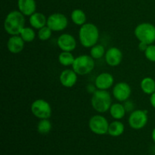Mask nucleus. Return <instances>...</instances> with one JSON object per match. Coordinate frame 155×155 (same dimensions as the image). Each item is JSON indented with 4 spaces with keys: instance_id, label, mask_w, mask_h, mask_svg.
I'll return each mask as SVG.
<instances>
[{
    "instance_id": "7",
    "label": "nucleus",
    "mask_w": 155,
    "mask_h": 155,
    "mask_svg": "<svg viewBox=\"0 0 155 155\" xmlns=\"http://www.w3.org/2000/svg\"><path fill=\"white\" fill-rule=\"evenodd\" d=\"M89 127L95 134L104 135L108 131L109 123L102 115H94L89 119Z\"/></svg>"
},
{
    "instance_id": "28",
    "label": "nucleus",
    "mask_w": 155,
    "mask_h": 155,
    "mask_svg": "<svg viewBox=\"0 0 155 155\" xmlns=\"http://www.w3.org/2000/svg\"><path fill=\"white\" fill-rule=\"evenodd\" d=\"M124 107H125L127 112H132L133 111V109H134V104L133 103V101H130V100H127L126 101H124Z\"/></svg>"
},
{
    "instance_id": "9",
    "label": "nucleus",
    "mask_w": 155,
    "mask_h": 155,
    "mask_svg": "<svg viewBox=\"0 0 155 155\" xmlns=\"http://www.w3.org/2000/svg\"><path fill=\"white\" fill-rule=\"evenodd\" d=\"M68 25V18L64 14L54 13L51 14L47 18V26L52 31H63Z\"/></svg>"
},
{
    "instance_id": "18",
    "label": "nucleus",
    "mask_w": 155,
    "mask_h": 155,
    "mask_svg": "<svg viewBox=\"0 0 155 155\" xmlns=\"http://www.w3.org/2000/svg\"><path fill=\"white\" fill-rule=\"evenodd\" d=\"M109 112L112 117L114 120H121L125 117L127 110H126L124 105L121 103H114L112 104L109 109Z\"/></svg>"
},
{
    "instance_id": "5",
    "label": "nucleus",
    "mask_w": 155,
    "mask_h": 155,
    "mask_svg": "<svg viewBox=\"0 0 155 155\" xmlns=\"http://www.w3.org/2000/svg\"><path fill=\"white\" fill-rule=\"evenodd\" d=\"M95 68V59L91 55L82 54L75 58L72 69L78 75H86L93 71Z\"/></svg>"
},
{
    "instance_id": "15",
    "label": "nucleus",
    "mask_w": 155,
    "mask_h": 155,
    "mask_svg": "<svg viewBox=\"0 0 155 155\" xmlns=\"http://www.w3.org/2000/svg\"><path fill=\"white\" fill-rule=\"evenodd\" d=\"M25 42L20 35L11 36L7 42V48L12 54H18L24 50Z\"/></svg>"
},
{
    "instance_id": "22",
    "label": "nucleus",
    "mask_w": 155,
    "mask_h": 155,
    "mask_svg": "<svg viewBox=\"0 0 155 155\" xmlns=\"http://www.w3.org/2000/svg\"><path fill=\"white\" fill-rule=\"evenodd\" d=\"M58 59L59 63L64 67H69L72 66L75 58L73 55L71 51H62L59 54Z\"/></svg>"
},
{
    "instance_id": "25",
    "label": "nucleus",
    "mask_w": 155,
    "mask_h": 155,
    "mask_svg": "<svg viewBox=\"0 0 155 155\" xmlns=\"http://www.w3.org/2000/svg\"><path fill=\"white\" fill-rule=\"evenodd\" d=\"M105 49L104 47L101 44H96L92 46L90 49V55L94 59H100L105 55Z\"/></svg>"
},
{
    "instance_id": "8",
    "label": "nucleus",
    "mask_w": 155,
    "mask_h": 155,
    "mask_svg": "<svg viewBox=\"0 0 155 155\" xmlns=\"http://www.w3.org/2000/svg\"><path fill=\"white\" fill-rule=\"evenodd\" d=\"M148 121V114L146 110H135L130 113L128 123L131 128L134 130H141L147 125Z\"/></svg>"
},
{
    "instance_id": "29",
    "label": "nucleus",
    "mask_w": 155,
    "mask_h": 155,
    "mask_svg": "<svg viewBox=\"0 0 155 155\" xmlns=\"http://www.w3.org/2000/svg\"><path fill=\"white\" fill-rule=\"evenodd\" d=\"M148 44L145 43V42H139L138 47H139V49L141 51H143V52H145V51L146 50V48H148Z\"/></svg>"
},
{
    "instance_id": "1",
    "label": "nucleus",
    "mask_w": 155,
    "mask_h": 155,
    "mask_svg": "<svg viewBox=\"0 0 155 155\" xmlns=\"http://www.w3.org/2000/svg\"><path fill=\"white\" fill-rule=\"evenodd\" d=\"M25 27V17L20 11H12L6 16L4 21V29L11 36L20 35Z\"/></svg>"
},
{
    "instance_id": "4",
    "label": "nucleus",
    "mask_w": 155,
    "mask_h": 155,
    "mask_svg": "<svg viewBox=\"0 0 155 155\" xmlns=\"http://www.w3.org/2000/svg\"><path fill=\"white\" fill-rule=\"evenodd\" d=\"M134 34L139 42L148 45L155 42V26L151 23H141L135 28Z\"/></svg>"
},
{
    "instance_id": "30",
    "label": "nucleus",
    "mask_w": 155,
    "mask_h": 155,
    "mask_svg": "<svg viewBox=\"0 0 155 155\" xmlns=\"http://www.w3.org/2000/svg\"><path fill=\"white\" fill-rule=\"evenodd\" d=\"M95 88H96L95 85V86H93V85H90V84H89V86H87V91L89 92V93H92V94H93L94 92H95V91H96Z\"/></svg>"
},
{
    "instance_id": "23",
    "label": "nucleus",
    "mask_w": 155,
    "mask_h": 155,
    "mask_svg": "<svg viewBox=\"0 0 155 155\" xmlns=\"http://www.w3.org/2000/svg\"><path fill=\"white\" fill-rule=\"evenodd\" d=\"M20 36L25 42H31L36 38V32L33 27H25L21 32Z\"/></svg>"
},
{
    "instance_id": "10",
    "label": "nucleus",
    "mask_w": 155,
    "mask_h": 155,
    "mask_svg": "<svg viewBox=\"0 0 155 155\" xmlns=\"http://www.w3.org/2000/svg\"><path fill=\"white\" fill-rule=\"evenodd\" d=\"M132 93V89L130 85L126 82H119L116 83L112 89L113 96L117 101L120 102L126 101L130 98Z\"/></svg>"
},
{
    "instance_id": "31",
    "label": "nucleus",
    "mask_w": 155,
    "mask_h": 155,
    "mask_svg": "<svg viewBox=\"0 0 155 155\" xmlns=\"http://www.w3.org/2000/svg\"><path fill=\"white\" fill-rule=\"evenodd\" d=\"M150 103H151V106L155 109V92L151 94L150 96Z\"/></svg>"
},
{
    "instance_id": "16",
    "label": "nucleus",
    "mask_w": 155,
    "mask_h": 155,
    "mask_svg": "<svg viewBox=\"0 0 155 155\" xmlns=\"http://www.w3.org/2000/svg\"><path fill=\"white\" fill-rule=\"evenodd\" d=\"M18 11L24 16H29L36 12V3L35 0H18Z\"/></svg>"
},
{
    "instance_id": "24",
    "label": "nucleus",
    "mask_w": 155,
    "mask_h": 155,
    "mask_svg": "<svg viewBox=\"0 0 155 155\" xmlns=\"http://www.w3.org/2000/svg\"><path fill=\"white\" fill-rule=\"evenodd\" d=\"M51 130V123L48 119H41L37 124V131L42 135L48 134Z\"/></svg>"
},
{
    "instance_id": "12",
    "label": "nucleus",
    "mask_w": 155,
    "mask_h": 155,
    "mask_svg": "<svg viewBox=\"0 0 155 155\" xmlns=\"http://www.w3.org/2000/svg\"><path fill=\"white\" fill-rule=\"evenodd\" d=\"M106 63L110 67H117L123 60V53L117 47H111L106 51L104 55Z\"/></svg>"
},
{
    "instance_id": "13",
    "label": "nucleus",
    "mask_w": 155,
    "mask_h": 155,
    "mask_svg": "<svg viewBox=\"0 0 155 155\" xmlns=\"http://www.w3.org/2000/svg\"><path fill=\"white\" fill-rule=\"evenodd\" d=\"M114 83V79L112 74L109 73H101L97 76L95 80V85L98 89L107 90L110 89Z\"/></svg>"
},
{
    "instance_id": "21",
    "label": "nucleus",
    "mask_w": 155,
    "mask_h": 155,
    "mask_svg": "<svg viewBox=\"0 0 155 155\" xmlns=\"http://www.w3.org/2000/svg\"><path fill=\"white\" fill-rule=\"evenodd\" d=\"M73 23L77 26H83L86 23V15L82 9H74L71 15Z\"/></svg>"
},
{
    "instance_id": "20",
    "label": "nucleus",
    "mask_w": 155,
    "mask_h": 155,
    "mask_svg": "<svg viewBox=\"0 0 155 155\" xmlns=\"http://www.w3.org/2000/svg\"><path fill=\"white\" fill-rule=\"evenodd\" d=\"M140 87L144 93L151 95L155 92V80L150 77H145L141 81Z\"/></svg>"
},
{
    "instance_id": "3",
    "label": "nucleus",
    "mask_w": 155,
    "mask_h": 155,
    "mask_svg": "<svg viewBox=\"0 0 155 155\" xmlns=\"http://www.w3.org/2000/svg\"><path fill=\"white\" fill-rule=\"evenodd\" d=\"M91 104L94 110L98 113H105L112 104L111 95L107 90L97 89L92 94Z\"/></svg>"
},
{
    "instance_id": "27",
    "label": "nucleus",
    "mask_w": 155,
    "mask_h": 155,
    "mask_svg": "<svg viewBox=\"0 0 155 155\" xmlns=\"http://www.w3.org/2000/svg\"><path fill=\"white\" fill-rule=\"evenodd\" d=\"M144 53L147 60L151 62H155V45L154 44L148 45V48Z\"/></svg>"
},
{
    "instance_id": "17",
    "label": "nucleus",
    "mask_w": 155,
    "mask_h": 155,
    "mask_svg": "<svg viewBox=\"0 0 155 155\" xmlns=\"http://www.w3.org/2000/svg\"><path fill=\"white\" fill-rule=\"evenodd\" d=\"M29 23L33 29L39 30L47 25V18L42 13L35 12L29 18Z\"/></svg>"
},
{
    "instance_id": "19",
    "label": "nucleus",
    "mask_w": 155,
    "mask_h": 155,
    "mask_svg": "<svg viewBox=\"0 0 155 155\" xmlns=\"http://www.w3.org/2000/svg\"><path fill=\"white\" fill-rule=\"evenodd\" d=\"M124 130H125L124 124L121 121L115 120L114 121L109 124L107 133L110 136H114V137H117V136H121L124 133Z\"/></svg>"
},
{
    "instance_id": "11",
    "label": "nucleus",
    "mask_w": 155,
    "mask_h": 155,
    "mask_svg": "<svg viewBox=\"0 0 155 155\" xmlns=\"http://www.w3.org/2000/svg\"><path fill=\"white\" fill-rule=\"evenodd\" d=\"M57 45L62 51H72L77 47V41L70 33H63L58 38Z\"/></svg>"
},
{
    "instance_id": "14",
    "label": "nucleus",
    "mask_w": 155,
    "mask_h": 155,
    "mask_svg": "<svg viewBox=\"0 0 155 155\" xmlns=\"http://www.w3.org/2000/svg\"><path fill=\"white\" fill-rule=\"evenodd\" d=\"M77 75L78 74L73 69H65L61 73L59 80L63 86L66 88H71L77 83Z\"/></svg>"
},
{
    "instance_id": "6",
    "label": "nucleus",
    "mask_w": 155,
    "mask_h": 155,
    "mask_svg": "<svg viewBox=\"0 0 155 155\" xmlns=\"http://www.w3.org/2000/svg\"><path fill=\"white\" fill-rule=\"evenodd\" d=\"M32 114L38 119H49L51 116V107L49 103L44 99H36L30 107Z\"/></svg>"
},
{
    "instance_id": "26",
    "label": "nucleus",
    "mask_w": 155,
    "mask_h": 155,
    "mask_svg": "<svg viewBox=\"0 0 155 155\" xmlns=\"http://www.w3.org/2000/svg\"><path fill=\"white\" fill-rule=\"evenodd\" d=\"M51 35H52V30L48 27V26H45L42 28L38 30L37 36L39 40L41 41H47L51 38Z\"/></svg>"
},
{
    "instance_id": "32",
    "label": "nucleus",
    "mask_w": 155,
    "mask_h": 155,
    "mask_svg": "<svg viewBox=\"0 0 155 155\" xmlns=\"http://www.w3.org/2000/svg\"><path fill=\"white\" fill-rule=\"evenodd\" d=\"M151 137H152L153 141H154V144H155V128H154V130H153L152 133H151Z\"/></svg>"
},
{
    "instance_id": "2",
    "label": "nucleus",
    "mask_w": 155,
    "mask_h": 155,
    "mask_svg": "<svg viewBox=\"0 0 155 155\" xmlns=\"http://www.w3.org/2000/svg\"><path fill=\"white\" fill-rule=\"evenodd\" d=\"M99 39V30L92 23H86L79 30V40L85 48H92Z\"/></svg>"
}]
</instances>
